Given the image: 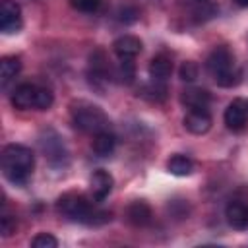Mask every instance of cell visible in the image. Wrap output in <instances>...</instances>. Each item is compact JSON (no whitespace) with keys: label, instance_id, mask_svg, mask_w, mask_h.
Here are the masks:
<instances>
[{"label":"cell","instance_id":"7a4b0ae2","mask_svg":"<svg viewBox=\"0 0 248 248\" xmlns=\"http://www.w3.org/2000/svg\"><path fill=\"white\" fill-rule=\"evenodd\" d=\"M56 209H58V213H62L74 221L85 223V225H103V223L110 221V211L95 209L93 203L85 196L74 194V192L60 196L56 202Z\"/></svg>","mask_w":248,"mask_h":248},{"label":"cell","instance_id":"603a6c76","mask_svg":"<svg viewBox=\"0 0 248 248\" xmlns=\"http://www.w3.org/2000/svg\"><path fill=\"white\" fill-rule=\"evenodd\" d=\"M16 217H12V215H2V219H0V229H2V234L4 236H10L12 232H16Z\"/></svg>","mask_w":248,"mask_h":248},{"label":"cell","instance_id":"7402d4cb","mask_svg":"<svg viewBox=\"0 0 248 248\" xmlns=\"http://www.w3.org/2000/svg\"><path fill=\"white\" fill-rule=\"evenodd\" d=\"M72 8L79 10V12H95L101 4V0H70Z\"/></svg>","mask_w":248,"mask_h":248},{"label":"cell","instance_id":"8fae6325","mask_svg":"<svg viewBox=\"0 0 248 248\" xmlns=\"http://www.w3.org/2000/svg\"><path fill=\"white\" fill-rule=\"evenodd\" d=\"M180 103L190 110V108H207V105L211 103V95L207 89L202 87H190L184 89L180 95Z\"/></svg>","mask_w":248,"mask_h":248},{"label":"cell","instance_id":"5b68a950","mask_svg":"<svg viewBox=\"0 0 248 248\" xmlns=\"http://www.w3.org/2000/svg\"><path fill=\"white\" fill-rule=\"evenodd\" d=\"M72 122L78 130L87 134H99L103 130H108L107 114L99 107L85 101H79L78 105L72 107Z\"/></svg>","mask_w":248,"mask_h":248},{"label":"cell","instance_id":"ffe728a7","mask_svg":"<svg viewBox=\"0 0 248 248\" xmlns=\"http://www.w3.org/2000/svg\"><path fill=\"white\" fill-rule=\"evenodd\" d=\"M178 74H180L182 81H194L198 78V74H200V68H198V64L194 60H186V62H182Z\"/></svg>","mask_w":248,"mask_h":248},{"label":"cell","instance_id":"9c48e42d","mask_svg":"<svg viewBox=\"0 0 248 248\" xmlns=\"http://www.w3.org/2000/svg\"><path fill=\"white\" fill-rule=\"evenodd\" d=\"M112 184H114V180H112L110 172H107V170H95L93 176H91V180H89V192H91L93 202H103L110 194Z\"/></svg>","mask_w":248,"mask_h":248},{"label":"cell","instance_id":"2e32d148","mask_svg":"<svg viewBox=\"0 0 248 248\" xmlns=\"http://www.w3.org/2000/svg\"><path fill=\"white\" fill-rule=\"evenodd\" d=\"M21 70V60L17 56H4L0 60V81L2 87H6Z\"/></svg>","mask_w":248,"mask_h":248},{"label":"cell","instance_id":"5bb4252c","mask_svg":"<svg viewBox=\"0 0 248 248\" xmlns=\"http://www.w3.org/2000/svg\"><path fill=\"white\" fill-rule=\"evenodd\" d=\"M114 147H116V138H114L112 132L103 130V132L95 134V138H93V151H95L99 157H108V155H112Z\"/></svg>","mask_w":248,"mask_h":248},{"label":"cell","instance_id":"8992f818","mask_svg":"<svg viewBox=\"0 0 248 248\" xmlns=\"http://www.w3.org/2000/svg\"><path fill=\"white\" fill-rule=\"evenodd\" d=\"M0 29L2 33H17L21 29V8L16 0H2L0 4Z\"/></svg>","mask_w":248,"mask_h":248},{"label":"cell","instance_id":"ba28073f","mask_svg":"<svg viewBox=\"0 0 248 248\" xmlns=\"http://www.w3.org/2000/svg\"><path fill=\"white\" fill-rule=\"evenodd\" d=\"M184 128L196 136L205 134L211 128V116L207 108H190L184 116Z\"/></svg>","mask_w":248,"mask_h":248},{"label":"cell","instance_id":"30bf717a","mask_svg":"<svg viewBox=\"0 0 248 248\" xmlns=\"http://www.w3.org/2000/svg\"><path fill=\"white\" fill-rule=\"evenodd\" d=\"M112 50L118 58H134L141 52V41L134 35H122L112 43Z\"/></svg>","mask_w":248,"mask_h":248},{"label":"cell","instance_id":"4fadbf2b","mask_svg":"<svg viewBox=\"0 0 248 248\" xmlns=\"http://www.w3.org/2000/svg\"><path fill=\"white\" fill-rule=\"evenodd\" d=\"M126 215H128V221L136 227H145L151 223V207L145 203V202H132L126 209Z\"/></svg>","mask_w":248,"mask_h":248},{"label":"cell","instance_id":"44dd1931","mask_svg":"<svg viewBox=\"0 0 248 248\" xmlns=\"http://www.w3.org/2000/svg\"><path fill=\"white\" fill-rule=\"evenodd\" d=\"M31 246L33 248H56L58 246V240L52 234H48V232H39L31 240Z\"/></svg>","mask_w":248,"mask_h":248},{"label":"cell","instance_id":"e0dca14e","mask_svg":"<svg viewBox=\"0 0 248 248\" xmlns=\"http://www.w3.org/2000/svg\"><path fill=\"white\" fill-rule=\"evenodd\" d=\"M167 169L174 176H188L194 170V163L186 155H172L169 159V163H167Z\"/></svg>","mask_w":248,"mask_h":248},{"label":"cell","instance_id":"9a60e30c","mask_svg":"<svg viewBox=\"0 0 248 248\" xmlns=\"http://www.w3.org/2000/svg\"><path fill=\"white\" fill-rule=\"evenodd\" d=\"M170 74H172V62H170L169 56L159 54V56H155V58L149 62V76H151V79L165 81Z\"/></svg>","mask_w":248,"mask_h":248},{"label":"cell","instance_id":"cb8c5ba5","mask_svg":"<svg viewBox=\"0 0 248 248\" xmlns=\"http://www.w3.org/2000/svg\"><path fill=\"white\" fill-rule=\"evenodd\" d=\"M234 4L240 8H248V0H234Z\"/></svg>","mask_w":248,"mask_h":248},{"label":"cell","instance_id":"52a82bcc","mask_svg":"<svg viewBox=\"0 0 248 248\" xmlns=\"http://www.w3.org/2000/svg\"><path fill=\"white\" fill-rule=\"evenodd\" d=\"M225 124L231 130H242L246 120H248V99L238 97L232 103H229V107L225 108Z\"/></svg>","mask_w":248,"mask_h":248},{"label":"cell","instance_id":"277c9868","mask_svg":"<svg viewBox=\"0 0 248 248\" xmlns=\"http://www.w3.org/2000/svg\"><path fill=\"white\" fill-rule=\"evenodd\" d=\"M54 97L46 87H41L37 83H21L16 87L12 95V105L19 110H46L50 108Z\"/></svg>","mask_w":248,"mask_h":248},{"label":"cell","instance_id":"ac0fdd59","mask_svg":"<svg viewBox=\"0 0 248 248\" xmlns=\"http://www.w3.org/2000/svg\"><path fill=\"white\" fill-rule=\"evenodd\" d=\"M138 95L143 97V99H147V101H155V103H159V101H163V99L167 97V87H165L163 81L151 79L149 83L141 85V89L138 91Z\"/></svg>","mask_w":248,"mask_h":248},{"label":"cell","instance_id":"7c38bea8","mask_svg":"<svg viewBox=\"0 0 248 248\" xmlns=\"http://www.w3.org/2000/svg\"><path fill=\"white\" fill-rule=\"evenodd\" d=\"M225 217H227V223L232 229H238L240 231V229H246L248 227V207L242 202H231V203H227Z\"/></svg>","mask_w":248,"mask_h":248},{"label":"cell","instance_id":"3957f363","mask_svg":"<svg viewBox=\"0 0 248 248\" xmlns=\"http://www.w3.org/2000/svg\"><path fill=\"white\" fill-rule=\"evenodd\" d=\"M205 68L221 87H232L240 81V70L236 68L234 54L225 45L215 46L211 50V54L205 60Z\"/></svg>","mask_w":248,"mask_h":248},{"label":"cell","instance_id":"6da1fadb","mask_svg":"<svg viewBox=\"0 0 248 248\" xmlns=\"http://www.w3.org/2000/svg\"><path fill=\"white\" fill-rule=\"evenodd\" d=\"M35 167V157L33 151L25 145L19 143H10L2 151V172L4 176L16 184V186H25L27 180L31 178Z\"/></svg>","mask_w":248,"mask_h":248},{"label":"cell","instance_id":"d6986e66","mask_svg":"<svg viewBox=\"0 0 248 248\" xmlns=\"http://www.w3.org/2000/svg\"><path fill=\"white\" fill-rule=\"evenodd\" d=\"M134 72H136V66H134L132 58H120V64L114 70V78H118L124 83H130V81H134Z\"/></svg>","mask_w":248,"mask_h":248}]
</instances>
